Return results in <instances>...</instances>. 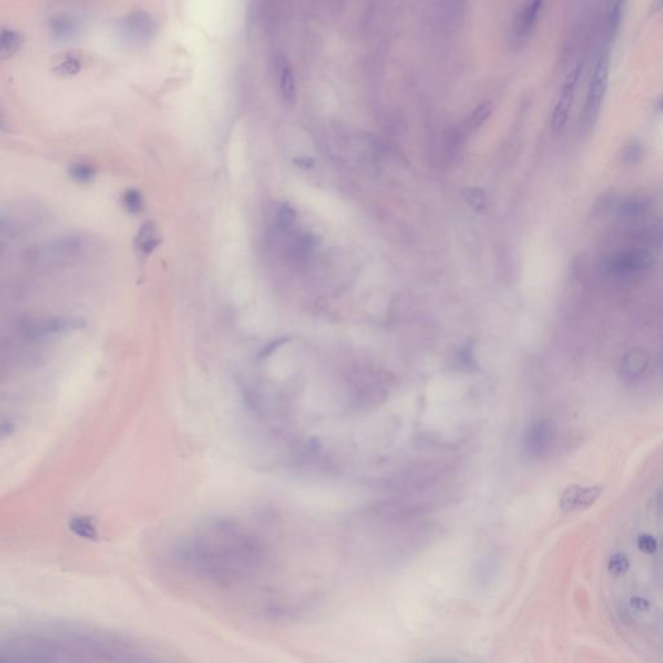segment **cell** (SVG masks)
<instances>
[{"label": "cell", "instance_id": "6da1fadb", "mask_svg": "<svg viewBox=\"0 0 663 663\" xmlns=\"http://www.w3.org/2000/svg\"><path fill=\"white\" fill-rule=\"evenodd\" d=\"M152 646L90 624L38 622L0 637L1 663L144 662L157 661Z\"/></svg>", "mask_w": 663, "mask_h": 663}, {"label": "cell", "instance_id": "7a4b0ae2", "mask_svg": "<svg viewBox=\"0 0 663 663\" xmlns=\"http://www.w3.org/2000/svg\"><path fill=\"white\" fill-rule=\"evenodd\" d=\"M612 41L609 39H602L600 50L596 56V62L592 71L591 81L586 93V99H584L581 118H579V131L583 135L591 133L600 117L602 104L608 90Z\"/></svg>", "mask_w": 663, "mask_h": 663}, {"label": "cell", "instance_id": "3957f363", "mask_svg": "<svg viewBox=\"0 0 663 663\" xmlns=\"http://www.w3.org/2000/svg\"><path fill=\"white\" fill-rule=\"evenodd\" d=\"M653 263V255L651 254L649 249L633 246L606 258L604 262V270L609 275L628 277L646 272Z\"/></svg>", "mask_w": 663, "mask_h": 663}, {"label": "cell", "instance_id": "277c9868", "mask_svg": "<svg viewBox=\"0 0 663 663\" xmlns=\"http://www.w3.org/2000/svg\"><path fill=\"white\" fill-rule=\"evenodd\" d=\"M581 68L577 65L570 73L566 75L561 90L559 93V99L554 105V109L552 113L551 129L554 133H560L562 130L566 127L570 113H572V105L575 102L577 96V88L579 83V77H581Z\"/></svg>", "mask_w": 663, "mask_h": 663}, {"label": "cell", "instance_id": "5b68a950", "mask_svg": "<svg viewBox=\"0 0 663 663\" xmlns=\"http://www.w3.org/2000/svg\"><path fill=\"white\" fill-rule=\"evenodd\" d=\"M556 427L551 420H539L531 424L523 436V449L531 458H541L553 446Z\"/></svg>", "mask_w": 663, "mask_h": 663}, {"label": "cell", "instance_id": "8992f818", "mask_svg": "<svg viewBox=\"0 0 663 663\" xmlns=\"http://www.w3.org/2000/svg\"><path fill=\"white\" fill-rule=\"evenodd\" d=\"M601 486L584 487L579 485H572L563 491L560 505L565 512L588 510L601 496Z\"/></svg>", "mask_w": 663, "mask_h": 663}, {"label": "cell", "instance_id": "52a82bcc", "mask_svg": "<svg viewBox=\"0 0 663 663\" xmlns=\"http://www.w3.org/2000/svg\"><path fill=\"white\" fill-rule=\"evenodd\" d=\"M154 30V20L147 12H133L123 21L122 31L129 41H147Z\"/></svg>", "mask_w": 663, "mask_h": 663}, {"label": "cell", "instance_id": "ba28073f", "mask_svg": "<svg viewBox=\"0 0 663 663\" xmlns=\"http://www.w3.org/2000/svg\"><path fill=\"white\" fill-rule=\"evenodd\" d=\"M649 354L644 348H633L627 351L621 360V375L628 381L643 377L649 367Z\"/></svg>", "mask_w": 663, "mask_h": 663}, {"label": "cell", "instance_id": "9c48e42d", "mask_svg": "<svg viewBox=\"0 0 663 663\" xmlns=\"http://www.w3.org/2000/svg\"><path fill=\"white\" fill-rule=\"evenodd\" d=\"M84 326L82 319H71V317H55L38 324H32L26 328V335L30 337L50 336L53 333H62L66 330L80 329Z\"/></svg>", "mask_w": 663, "mask_h": 663}, {"label": "cell", "instance_id": "30bf717a", "mask_svg": "<svg viewBox=\"0 0 663 663\" xmlns=\"http://www.w3.org/2000/svg\"><path fill=\"white\" fill-rule=\"evenodd\" d=\"M652 200L643 194H633L622 200L618 205V215L624 221H636L649 214Z\"/></svg>", "mask_w": 663, "mask_h": 663}, {"label": "cell", "instance_id": "8fae6325", "mask_svg": "<svg viewBox=\"0 0 663 663\" xmlns=\"http://www.w3.org/2000/svg\"><path fill=\"white\" fill-rule=\"evenodd\" d=\"M631 240L635 246L640 248H661L663 246V221L654 222L651 225L643 227L633 232Z\"/></svg>", "mask_w": 663, "mask_h": 663}, {"label": "cell", "instance_id": "7c38bea8", "mask_svg": "<svg viewBox=\"0 0 663 663\" xmlns=\"http://www.w3.org/2000/svg\"><path fill=\"white\" fill-rule=\"evenodd\" d=\"M543 3L544 0H530L525 6V8L521 10L519 20H517V26H516L519 37L526 38L530 34L532 28L535 26V22L538 20Z\"/></svg>", "mask_w": 663, "mask_h": 663}, {"label": "cell", "instance_id": "4fadbf2b", "mask_svg": "<svg viewBox=\"0 0 663 663\" xmlns=\"http://www.w3.org/2000/svg\"><path fill=\"white\" fill-rule=\"evenodd\" d=\"M280 93L288 105H295L297 102V86L293 69L289 64H284L280 69Z\"/></svg>", "mask_w": 663, "mask_h": 663}, {"label": "cell", "instance_id": "5bb4252c", "mask_svg": "<svg viewBox=\"0 0 663 663\" xmlns=\"http://www.w3.org/2000/svg\"><path fill=\"white\" fill-rule=\"evenodd\" d=\"M160 237L157 235L156 225L152 222H147L143 227L140 228L139 234L136 236L135 244L138 246L139 252L143 254H151L154 249L160 244Z\"/></svg>", "mask_w": 663, "mask_h": 663}, {"label": "cell", "instance_id": "9a60e30c", "mask_svg": "<svg viewBox=\"0 0 663 663\" xmlns=\"http://www.w3.org/2000/svg\"><path fill=\"white\" fill-rule=\"evenodd\" d=\"M22 46V37L17 31L4 29L0 38V56L1 59H8L20 50Z\"/></svg>", "mask_w": 663, "mask_h": 663}, {"label": "cell", "instance_id": "2e32d148", "mask_svg": "<svg viewBox=\"0 0 663 663\" xmlns=\"http://www.w3.org/2000/svg\"><path fill=\"white\" fill-rule=\"evenodd\" d=\"M644 157L643 144L639 140H630L622 148L621 152V162L624 166H635L639 164Z\"/></svg>", "mask_w": 663, "mask_h": 663}, {"label": "cell", "instance_id": "e0dca14e", "mask_svg": "<svg viewBox=\"0 0 663 663\" xmlns=\"http://www.w3.org/2000/svg\"><path fill=\"white\" fill-rule=\"evenodd\" d=\"M465 200L470 207L477 213V214H483L486 212L487 206V200H486V194L480 188H469L464 192Z\"/></svg>", "mask_w": 663, "mask_h": 663}, {"label": "cell", "instance_id": "ac0fdd59", "mask_svg": "<svg viewBox=\"0 0 663 663\" xmlns=\"http://www.w3.org/2000/svg\"><path fill=\"white\" fill-rule=\"evenodd\" d=\"M50 26H51V31L60 39H65V38H69L72 37L75 31V25L72 20L66 19V17H62V16H59V17H53L51 22H50Z\"/></svg>", "mask_w": 663, "mask_h": 663}, {"label": "cell", "instance_id": "d6986e66", "mask_svg": "<svg viewBox=\"0 0 663 663\" xmlns=\"http://www.w3.org/2000/svg\"><path fill=\"white\" fill-rule=\"evenodd\" d=\"M628 569H630V560L622 552L614 553L608 562V570L614 577H622L628 572Z\"/></svg>", "mask_w": 663, "mask_h": 663}, {"label": "cell", "instance_id": "ffe728a7", "mask_svg": "<svg viewBox=\"0 0 663 663\" xmlns=\"http://www.w3.org/2000/svg\"><path fill=\"white\" fill-rule=\"evenodd\" d=\"M492 111H494L492 102H480V105L474 109V112L471 113V115H470V127L471 129L480 127L482 123L486 122V120L490 117Z\"/></svg>", "mask_w": 663, "mask_h": 663}, {"label": "cell", "instance_id": "44dd1931", "mask_svg": "<svg viewBox=\"0 0 663 663\" xmlns=\"http://www.w3.org/2000/svg\"><path fill=\"white\" fill-rule=\"evenodd\" d=\"M123 205L130 213L136 214L143 209V196L136 189H129L123 194Z\"/></svg>", "mask_w": 663, "mask_h": 663}, {"label": "cell", "instance_id": "7402d4cb", "mask_svg": "<svg viewBox=\"0 0 663 663\" xmlns=\"http://www.w3.org/2000/svg\"><path fill=\"white\" fill-rule=\"evenodd\" d=\"M71 175L78 183H90L95 178V170L88 165H75L71 169Z\"/></svg>", "mask_w": 663, "mask_h": 663}, {"label": "cell", "instance_id": "603a6c76", "mask_svg": "<svg viewBox=\"0 0 663 663\" xmlns=\"http://www.w3.org/2000/svg\"><path fill=\"white\" fill-rule=\"evenodd\" d=\"M80 71H81V64L74 57H69V59L64 60L56 68V72L62 74V75H74Z\"/></svg>", "mask_w": 663, "mask_h": 663}, {"label": "cell", "instance_id": "cb8c5ba5", "mask_svg": "<svg viewBox=\"0 0 663 663\" xmlns=\"http://www.w3.org/2000/svg\"><path fill=\"white\" fill-rule=\"evenodd\" d=\"M637 548L645 554H653L657 551V541L651 534H643L637 539Z\"/></svg>", "mask_w": 663, "mask_h": 663}, {"label": "cell", "instance_id": "d4e9b609", "mask_svg": "<svg viewBox=\"0 0 663 663\" xmlns=\"http://www.w3.org/2000/svg\"><path fill=\"white\" fill-rule=\"evenodd\" d=\"M630 606L636 612H649L652 608V604L646 599L635 596L630 600Z\"/></svg>", "mask_w": 663, "mask_h": 663}, {"label": "cell", "instance_id": "484cf974", "mask_svg": "<svg viewBox=\"0 0 663 663\" xmlns=\"http://www.w3.org/2000/svg\"><path fill=\"white\" fill-rule=\"evenodd\" d=\"M459 360L460 363H461L463 366H465V367L470 368L473 366L474 357H473V348H471V345H467V346H464L460 350Z\"/></svg>", "mask_w": 663, "mask_h": 663}, {"label": "cell", "instance_id": "4316f807", "mask_svg": "<svg viewBox=\"0 0 663 663\" xmlns=\"http://www.w3.org/2000/svg\"><path fill=\"white\" fill-rule=\"evenodd\" d=\"M655 8L658 10H663V0H655Z\"/></svg>", "mask_w": 663, "mask_h": 663}, {"label": "cell", "instance_id": "83f0119b", "mask_svg": "<svg viewBox=\"0 0 663 663\" xmlns=\"http://www.w3.org/2000/svg\"><path fill=\"white\" fill-rule=\"evenodd\" d=\"M658 108H660L661 111H663V97L660 100V102H658Z\"/></svg>", "mask_w": 663, "mask_h": 663}, {"label": "cell", "instance_id": "f1b7e54d", "mask_svg": "<svg viewBox=\"0 0 663 663\" xmlns=\"http://www.w3.org/2000/svg\"><path fill=\"white\" fill-rule=\"evenodd\" d=\"M661 360H662V363H663V354H662V357H661Z\"/></svg>", "mask_w": 663, "mask_h": 663}]
</instances>
